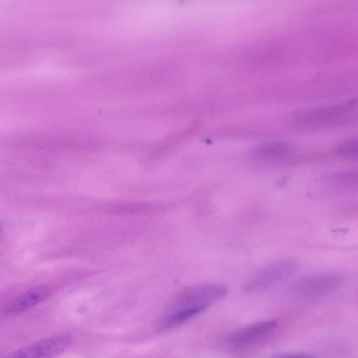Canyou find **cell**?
Returning <instances> with one entry per match:
<instances>
[{
  "mask_svg": "<svg viewBox=\"0 0 358 358\" xmlns=\"http://www.w3.org/2000/svg\"><path fill=\"white\" fill-rule=\"evenodd\" d=\"M227 293L226 287L217 284H207L188 287L178 295L174 309L201 308L206 309L222 299Z\"/></svg>",
  "mask_w": 358,
  "mask_h": 358,
  "instance_id": "1",
  "label": "cell"
},
{
  "mask_svg": "<svg viewBox=\"0 0 358 358\" xmlns=\"http://www.w3.org/2000/svg\"><path fill=\"white\" fill-rule=\"evenodd\" d=\"M71 342L69 335L57 334L22 348L6 358H57L66 350Z\"/></svg>",
  "mask_w": 358,
  "mask_h": 358,
  "instance_id": "2",
  "label": "cell"
},
{
  "mask_svg": "<svg viewBox=\"0 0 358 358\" xmlns=\"http://www.w3.org/2000/svg\"><path fill=\"white\" fill-rule=\"evenodd\" d=\"M296 264L289 259L273 262L257 272L248 282L245 289L253 292L268 288L290 276Z\"/></svg>",
  "mask_w": 358,
  "mask_h": 358,
  "instance_id": "3",
  "label": "cell"
},
{
  "mask_svg": "<svg viewBox=\"0 0 358 358\" xmlns=\"http://www.w3.org/2000/svg\"><path fill=\"white\" fill-rule=\"evenodd\" d=\"M276 327L277 322L274 320L250 324L231 333L227 339V343L233 348L249 345L269 335Z\"/></svg>",
  "mask_w": 358,
  "mask_h": 358,
  "instance_id": "4",
  "label": "cell"
},
{
  "mask_svg": "<svg viewBox=\"0 0 358 358\" xmlns=\"http://www.w3.org/2000/svg\"><path fill=\"white\" fill-rule=\"evenodd\" d=\"M341 281V275L334 272H319L301 278L296 288L305 294H320L335 288Z\"/></svg>",
  "mask_w": 358,
  "mask_h": 358,
  "instance_id": "5",
  "label": "cell"
},
{
  "mask_svg": "<svg viewBox=\"0 0 358 358\" xmlns=\"http://www.w3.org/2000/svg\"><path fill=\"white\" fill-rule=\"evenodd\" d=\"M49 295V289L45 287L29 289L15 298L7 306L6 312L10 315L24 312L44 301Z\"/></svg>",
  "mask_w": 358,
  "mask_h": 358,
  "instance_id": "6",
  "label": "cell"
},
{
  "mask_svg": "<svg viewBox=\"0 0 358 358\" xmlns=\"http://www.w3.org/2000/svg\"><path fill=\"white\" fill-rule=\"evenodd\" d=\"M325 182L336 189L358 191V169L330 173L325 178Z\"/></svg>",
  "mask_w": 358,
  "mask_h": 358,
  "instance_id": "7",
  "label": "cell"
},
{
  "mask_svg": "<svg viewBox=\"0 0 358 358\" xmlns=\"http://www.w3.org/2000/svg\"><path fill=\"white\" fill-rule=\"evenodd\" d=\"M205 310L201 308L173 309V311L166 315L163 321L162 326L165 329L177 327L201 313Z\"/></svg>",
  "mask_w": 358,
  "mask_h": 358,
  "instance_id": "8",
  "label": "cell"
},
{
  "mask_svg": "<svg viewBox=\"0 0 358 358\" xmlns=\"http://www.w3.org/2000/svg\"><path fill=\"white\" fill-rule=\"evenodd\" d=\"M290 154V149L287 145L275 144L264 146L257 151V157L266 162H280L285 160Z\"/></svg>",
  "mask_w": 358,
  "mask_h": 358,
  "instance_id": "9",
  "label": "cell"
},
{
  "mask_svg": "<svg viewBox=\"0 0 358 358\" xmlns=\"http://www.w3.org/2000/svg\"><path fill=\"white\" fill-rule=\"evenodd\" d=\"M338 153L349 156H358V138L346 141L338 147Z\"/></svg>",
  "mask_w": 358,
  "mask_h": 358,
  "instance_id": "10",
  "label": "cell"
},
{
  "mask_svg": "<svg viewBox=\"0 0 358 358\" xmlns=\"http://www.w3.org/2000/svg\"><path fill=\"white\" fill-rule=\"evenodd\" d=\"M275 358H312L308 355L303 354H282L276 356Z\"/></svg>",
  "mask_w": 358,
  "mask_h": 358,
  "instance_id": "11",
  "label": "cell"
}]
</instances>
